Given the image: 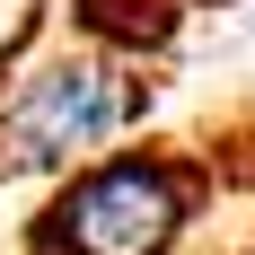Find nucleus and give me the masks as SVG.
Returning <instances> with one entry per match:
<instances>
[{"label":"nucleus","mask_w":255,"mask_h":255,"mask_svg":"<svg viewBox=\"0 0 255 255\" xmlns=\"http://www.w3.org/2000/svg\"><path fill=\"white\" fill-rule=\"evenodd\" d=\"M185 203H194L185 167H167L158 150H115L44 203L26 247L35 255H167L185 238Z\"/></svg>","instance_id":"nucleus-1"},{"label":"nucleus","mask_w":255,"mask_h":255,"mask_svg":"<svg viewBox=\"0 0 255 255\" xmlns=\"http://www.w3.org/2000/svg\"><path fill=\"white\" fill-rule=\"evenodd\" d=\"M141 88L124 79L115 53H62L44 71H26L0 106V167H53V158L97 150L106 132L124 124Z\"/></svg>","instance_id":"nucleus-2"}]
</instances>
